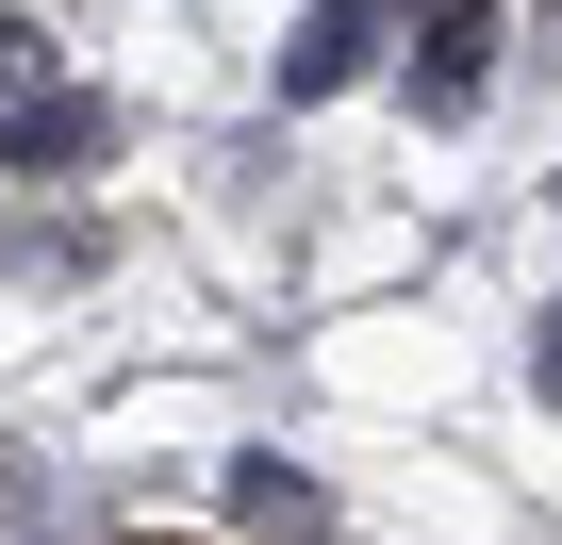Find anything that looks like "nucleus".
I'll return each mask as SVG.
<instances>
[{"mask_svg": "<svg viewBox=\"0 0 562 545\" xmlns=\"http://www.w3.org/2000/svg\"><path fill=\"white\" fill-rule=\"evenodd\" d=\"M100 149H116V100H83V83L0 100V166H18V182H67V166H100Z\"/></svg>", "mask_w": 562, "mask_h": 545, "instance_id": "obj_1", "label": "nucleus"}, {"mask_svg": "<svg viewBox=\"0 0 562 545\" xmlns=\"http://www.w3.org/2000/svg\"><path fill=\"white\" fill-rule=\"evenodd\" d=\"M364 0H315V18H299V50H281V100H331V83H364Z\"/></svg>", "mask_w": 562, "mask_h": 545, "instance_id": "obj_2", "label": "nucleus"}, {"mask_svg": "<svg viewBox=\"0 0 562 545\" xmlns=\"http://www.w3.org/2000/svg\"><path fill=\"white\" fill-rule=\"evenodd\" d=\"M414 83H430L447 116H463V100L496 83V0H447V18H430V67H414Z\"/></svg>", "mask_w": 562, "mask_h": 545, "instance_id": "obj_3", "label": "nucleus"}, {"mask_svg": "<svg viewBox=\"0 0 562 545\" xmlns=\"http://www.w3.org/2000/svg\"><path fill=\"white\" fill-rule=\"evenodd\" d=\"M546 413H562V315H546Z\"/></svg>", "mask_w": 562, "mask_h": 545, "instance_id": "obj_4", "label": "nucleus"}]
</instances>
